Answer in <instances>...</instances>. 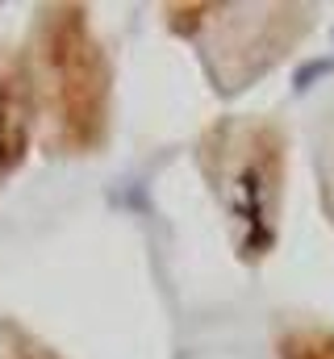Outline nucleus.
Returning <instances> with one entry per match:
<instances>
[{
    "label": "nucleus",
    "mask_w": 334,
    "mask_h": 359,
    "mask_svg": "<svg viewBox=\"0 0 334 359\" xmlns=\"http://www.w3.org/2000/svg\"><path fill=\"white\" fill-rule=\"evenodd\" d=\"M34 96L46 142L59 155H92L113 126V63L80 4H55L38 17Z\"/></svg>",
    "instance_id": "1"
},
{
    "label": "nucleus",
    "mask_w": 334,
    "mask_h": 359,
    "mask_svg": "<svg viewBox=\"0 0 334 359\" xmlns=\"http://www.w3.org/2000/svg\"><path fill=\"white\" fill-rule=\"evenodd\" d=\"M205 172L218 184L230 222L239 226V251L267 255L280 213L284 138L267 121H226L205 138Z\"/></svg>",
    "instance_id": "2"
},
{
    "label": "nucleus",
    "mask_w": 334,
    "mask_h": 359,
    "mask_svg": "<svg viewBox=\"0 0 334 359\" xmlns=\"http://www.w3.org/2000/svg\"><path fill=\"white\" fill-rule=\"evenodd\" d=\"M38 126V96L29 59H4L0 63V176L17 172V163L29 151Z\"/></svg>",
    "instance_id": "3"
},
{
    "label": "nucleus",
    "mask_w": 334,
    "mask_h": 359,
    "mask_svg": "<svg viewBox=\"0 0 334 359\" xmlns=\"http://www.w3.org/2000/svg\"><path fill=\"white\" fill-rule=\"evenodd\" d=\"M276 359H334V330H314V326L288 330L276 343Z\"/></svg>",
    "instance_id": "4"
},
{
    "label": "nucleus",
    "mask_w": 334,
    "mask_h": 359,
    "mask_svg": "<svg viewBox=\"0 0 334 359\" xmlns=\"http://www.w3.org/2000/svg\"><path fill=\"white\" fill-rule=\"evenodd\" d=\"M0 359H63L51 343L29 334L25 326H0Z\"/></svg>",
    "instance_id": "5"
}]
</instances>
